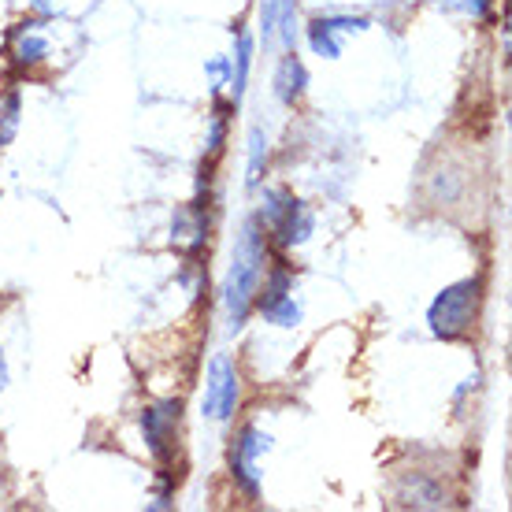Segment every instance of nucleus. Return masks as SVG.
<instances>
[{
    "label": "nucleus",
    "instance_id": "obj_1",
    "mask_svg": "<svg viewBox=\"0 0 512 512\" xmlns=\"http://www.w3.org/2000/svg\"><path fill=\"white\" fill-rule=\"evenodd\" d=\"M264 260H268V249H264V223H260V219H245L238 238H234L231 271H227V282H223V305L231 312L234 331H238L245 323V316L253 312V297H256V290H260Z\"/></svg>",
    "mask_w": 512,
    "mask_h": 512
},
{
    "label": "nucleus",
    "instance_id": "obj_2",
    "mask_svg": "<svg viewBox=\"0 0 512 512\" xmlns=\"http://www.w3.org/2000/svg\"><path fill=\"white\" fill-rule=\"evenodd\" d=\"M479 301H483V279H461L449 282L446 290H438V297L427 308V323L435 338L457 342L475 327L479 316Z\"/></svg>",
    "mask_w": 512,
    "mask_h": 512
},
{
    "label": "nucleus",
    "instance_id": "obj_3",
    "mask_svg": "<svg viewBox=\"0 0 512 512\" xmlns=\"http://www.w3.org/2000/svg\"><path fill=\"white\" fill-rule=\"evenodd\" d=\"M260 223L275 234V242L282 249H297L305 245L316 231V219H312V208L305 201H297L294 193L286 190H268L264 193V212H260Z\"/></svg>",
    "mask_w": 512,
    "mask_h": 512
},
{
    "label": "nucleus",
    "instance_id": "obj_4",
    "mask_svg": "<svg viewBox=\"0 0 512 512\" xmlns=\"http://www.w3.org/2000/svg\"><path fill=\"white\" fill-rule=\"evenodd\" d=\"M238 397H242V379H238V368H234L231 357H216L208 360V375H205V397H201V412L208 420L227 423L238 409Z\"/></svg>",
    "mask_w": 512,
    "mask_h": 512
},
{
    "label": "nucleus",
    "instance_id": "obj_5",
    "mask_svg": "<svg viewBox=\"0 0 512 512\" xmlns=\"http://www.w3.org/2000/svg\"><path fill=\"white\" fill-rule=\"evenodd\" d=\"M271 449V435L260 431L256 423H245L231 446V479L245 498L260 494V457Z\"/></svg>",
    "mask_w": 512,
    "mask_h": 512
},
{
    "label": "nucleus",
    "instance_id": "obj_6",
    "mask_svg": "<svg viewBox=\"0 0 512 512\" xmlns=\"http://www.w3.org/2000/svg\"><path fill=\"white\" fill-rule=\"evenodd\" d=\"M175 431H179V401H156L149 409H141V438L156 461L171 457Z\"/></svg>",
    "mask_w": 512,
    "mask_h": 512
},
{
    "label": "nucleus",
    "instance_id": "obj_7",
    "mask_svg": "<svg viewBox=\"0 0 512 512\" xmlns=\"http://www.w3.org/2000/svg\"><path fill=\"white\" fill-rule=\"evenodd\" d=\"M368 30V19H353V15H327V19H312L308 23V45L316 56L338 60L342 56V38Z\"/></svg>",
    "mask_w": 512,
    "mask_h": 512
},
{
    "label": "nucleus",
    "instance_id": "obj_8",
    "mask_svg": "<svg viewBox=\"0 0 512 512\" xmlns=\"http://www.w3.org/2000/svg\"><path fill=\"white\" fill-rule=\"evenodd\" d=\"M12 56L23 67H38V64H45V60H49V38L38 30V23H23L19 30H15Z\"/></svg>",
    "mask_w": 512,
    "mask_h": 512
},
{
    "label": "nucleus",
    "instance_id": "obj_9",
    "mask_svg": "<svg viewBox=\"0 0 512 512\" xmlns=\"http://www.w3.org/2000/svg\"><path fill=\"white\" fill-rule=\"evenodd\" d=\"M305 90H308L305 64H301L297 56H286L279 64V71H275V97H279L282 104H297L305 97Z\"/></svg>",
    "mask_w": 512,
    "mask_h": 512
},
{
    "label": "nucleus",
    "instance_id": "obj_10",
    "mask_svg": "<svg viewBox=\"0 0 512 512\" xmlns=\"http://www.w3.org/2000/svg\"><path fill=\"white\" fill-rule=\"evenodd\" d=\"M256 308H260V316H264L271 327H282V331H294L297 323H301V316H305V308H301V301L294 297V290L279 297H268V301H256Z\"/></svg>",
    "mask_w": 512,
    "mask_h": 512
},
{
    "label": "nucleus",
    "instance_id": "obj_11",
    "mask_svg": "<svg viewBox=\"0 0 512 512\" xmlns=\"http://www.w3.org/2000/svg\"><path fill=\"white\" fill-rule=\"evenodd\" d=\"M249 71H253V34H249V30H238V41H234V56H231L234 104L242 101L245 82H249Z\"/></svg>",
    "mask_w": 512,
    "mask_h": 512
},
{
    "label": "nucleus",
    "instance_id": "obj_12",
    "mask_svg": "<svg viewBox=\"0 0 512 512\" xmlns=\"http://www.w3.org/2000/svg\"><path fill=\"white\" fill-rule=\"evenodd\" d=\"M264 160H268V134H264L260 127H253V134H249V186L260 182Z\"/></svg>",
    "mask_w": 512,
    "mask_h": 512
},
{
    "label": "nucleus",
    "instance_id": "obj_13",
    "mask_svg": "<svg viewBox=\"0 0 512 512\" xmlns=\"http://www.w3.org/2000/svg\"><path fill=\"white\" fill-rule=\"evenodd\" d=\"M15 130H19V93H12V97L4 101V112H0V149L12 145Z\"/></svg>",
    "mask_w": 512,
    "mask_h": 512
},
{
    "label": "nucleus",
    "instance_id": "obj_14",
    "mask_svg": "<svg viewBox=\"0 0 512 512\" xmlns=\"http://www.w3.org/2000/svg\"><path fill=\"white\" fill-rule=\"evenodd\" d=\"M223 138H227V116L216 108V116H212V130H208V153L219 156V149H223Z\"/></svg>",
    "mask_w": 512,
    "mask_h": 512
},
{
    "label": "nucleus",
    "instance_id": "obj_15",
    "mask_svg": "<svg viewBox=\"0 0 512 512\" xmlns=\"http://www.w3.org/2000/svg\"><path fill=\"white\" fill-rule=\"evenodd\" d=\"M205 71L216 78V90H219V86L231 78V60H227V56H216V60H208V64H205Z\"/></svg>",
    "mask_w": 512,
    "mask_h": 512
},
{
    "label": "nucleus",
    "instance_id": "obj_16",
    "mask_svg": "<svg viewBox=\"0 0 512 512\" xmlns=\"http://www.w3.org/2000/svg\"><path fill=\"white\" fill-rule=\"evenodd\" d=\"M449 8H461V12L475 15V19H483L490 12V0H446Z\"/></svg>",
    "mask_w": 512,
    "mask_h": 512
},
{
    "label": "nucleus",
    "instance_id": "obj_17",
    "mask_svg": "<svg viewBox=\"0 0 512 512\" xmlns=\"http://www.w3.org/2000/svg\"><path fill=\"white\" fill-rule=\"evenodd\" d=\"M279 23H282V38L294 41V0H279Z\"/></svg>",
    "mask_w": 512,
    "mask_h": 512
},
{
    "label": "nucleus",
    "instance_id": "obj_18",
    "mask_svg": "<svg viewBox=\"0 0 512 512\" xmlns=\"http://www.w3.org/2000/svg\"><path fill=\"white\" fill-rule=\"evenodd\" d=\"M30 4H34V8H38V12H56V8H60V0H30Z\"/></svg>",
    "mask_w": 512,
    "mask_h": 512
},
{
    "label": "nucleus",
    "instance_id": "obj_19",
    "mask_svg": "<svg viewBox=\"0 0 512 512\" xmlns=\"http://www.w3.org/2000/svg\"><path fill=\"white\" fill-rule=\"evenodd\" d=\"M8 386V360H4V349H0V390Z\"/></svg>",
    "mask_w": 512,
    "mask_h": 512
},
{
    "label": "nucleus",
    "instance_id": "obj_20",
    "mask_svg": "<svg viewBox=\"0 0 512 512\" xmlns=\"http://www.w3.org/2000/svg\"><path fill=\"white\" fill-rule=\"evenodd\" d=\"M149 509H171V498H167V494H160V498H156Z\"/></svg>",
    "mask_w": 512,
    "mask_h": 512
}]
</instances>
